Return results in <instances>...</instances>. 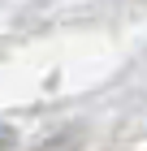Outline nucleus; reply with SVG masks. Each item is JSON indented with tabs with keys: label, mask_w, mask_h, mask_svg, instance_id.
Wrapping results in <instances>:
<instances>
[{
	"label": "nucleus",
	"mask_w": 147,
	"mask_h": 151,
	"mask_svg": "<svg viewBox=\"0 0 147 151\" xmlns=\"http://www.w3.org/2000/svg\"><path fill=\"white\" fill-rule=\"evenodd\" d=\"M4 142H9V134H4V129H0V147H4Z\"/></svg>",
	"instance_id": "obj_1"
}]
</instances>
